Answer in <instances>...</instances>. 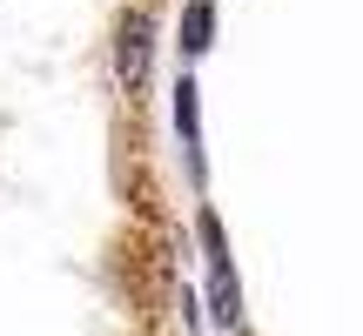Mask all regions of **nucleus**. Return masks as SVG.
<instances>
[{
    "label": "nucleus",
    "instance_id": "obj_2",
    "mask_svg": "<svg viewBox=\"0 0 363 336\" xmlns=\"http://www.w3.org/2000/svg\"><path fill=\"white\" fill-rule=\"evenodd\" d=\"M148 54H155V13L148 7H128L121 13V27H115V74H121V88H142L148 81Z\"/></svg>",
    "mask_w": 363,
    "mask_h": 336
},
{
    "label": "nucleus",
    "instance_id": "obj_4",
    "mask_svg": "<svg viewBox=\"0 0 363 336\" xmlns=\"http://www.w3.org/2000/svg\"><path fill=\"white\" fill-rule=\"evenodd\" d=\"M195 94H202V88L182 74V81H175V135H182V148H189V155L202 148V101H195Z\"/></svg>",
    "mask_w": 363,
    "mask_h": 336
},
{
    "label": "nucleus",
    "instance_id": "obj_1",
    "mask_svg": "<svg viewBox=\"0 0 363 336\" xmlns=\"http://www.w3.org/2000/svg\"><path fill=\"white\" fill-rule=\"evenodd\" d=\"M195 235H202V256H208V303H216V323H222V330H235V323H242V289H235V276H229L222 222L202 208V215H195Z\"/></svg>",
    "mask_w": 363,
    "mask_h": 336
},
{
    "label": "nucleus",
    "instance_id": "obj_3",
    "mask_svg": "<svg viewBox=\"0 0 363 336\" xmlns=\"http://www.w3.org/2000/svg\"><path fill=\"white\" fill-rule=\"evenodd\" d=\"M175 47H182V61L216 47V7H208V0H189V7H182V40Z\"/></svg>",
    "mask_w": 363,
    "mask_h": 336
}]
</instances>
